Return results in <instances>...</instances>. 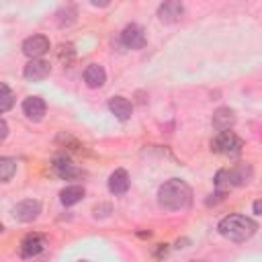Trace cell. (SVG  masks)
<instances>
[{"instance_id":"cell-1","label":"cell","mask_w":262,"mask_h":262,"mask_svg":"<svg viewBox=\"0 0 262 262\" xmlns=\"http://www.w3.org/2000/svg\"><path fill=\"white\" fill-rule=\"evenodd\" d=\"M158 205L164 211H184L192 205V188L182 178H170L158 188Z\"/></svg>"},{"instance_id":"cell-2","label":"cell","mask_w":262,"mask_h":262,"mask_svg":"<svg viewBox=\"0 0 262 262\" xmlns=\"http://www.w3.org/2000/svg\"><path fill=\"white\" fill-rule=\"evenodd\" d=\"M217 231H219V235H223L225 239H229L233 244H244L258 231V223L252 217L231 213V215H225L217 223Z\"/></svg>"},{"instance_id":"cell-3","label":"cell","mask_w":262,"mask_h":262,"mask_svg":"<svg viewBox=\"0 0 262 262\" xmlns=\"http://www.w3.org/2000/svg\"><path fill=\"white\" fill-rule=\"evenodd\" d=\"M211 149L215 154H223V156H235L242 151L244 147V139L235 133V131H219L213 139H211Z\"/></svg>"},{"instance_id":"cell-4","label":"cell","mask_w":262,"mask_h":262,"mask_svg":"<svg viewBox=\"0 0 262 262\" xmlns=\"http://www.w3.org/2000/svg\"><path fill=\"white\" fill-rule=\"evenodd\" d=\"M119 41L127 49H143L145 43H147L145 29L141 25H137V23H129V25L123 27V31L119 35Z\"/></svg>"},{"instance_id":"cell-5","label":"cell","mask_w":262,"mask_h":262,"mask_svg":"<svg viewBox=\"0 0 262 262\" xmlns=\"http://www.w3.org/2000/svg\"><path fill=\"white\" fill-rule=\"evenodd\" d=\"M51 168H53V172H55L59 178H63V180H80V178L86 176V172H84L82 168H78V166L70 160V156H66V154L55 156V158L51 160Z\"/></svg>"},{"instance_id":"cell-6","label":"cell","mask_w":262,"mask_h":262,"mask_svg":"<svg viewBox=\"0 0 262 262\" xmlns=\"http://www.w3.org/2000/svg\"><path fill=\"white\" fill-rule=\"evenodd\" d=\"M43 207H41V201L37 199H25V201H18L14 207H12V217L20 223H31L35 221L39 215H41Z\"/></svg>"},{"instance_id":"cell-7","label":"cell","mask_w":262,"mask_h":262,"mask_svg":"<svg viewBox=\"0 0 262 262\" xmlns=\"http://www.w3.org/2000/svg\"><path fill=\"white\" fill-rule=\"evenodd\" d=\"M51 49V41L45 35H31L23 41V53L29 59H43V55Z\"/></svg>"},{"instance_id":"cell-8","label":"cell","mask_w":262,"mask_h":262,"mask_svg":"<svg viewBox=\"0 0 262 262\" xmlns=\"http://www.w3.org/2000/svg\"><path fill=\"white\" fill-rule=\"evenodd\" d=\"M225 176H227V182H229V188H237V186H244L252 180L254 176V168L252 164H246V162H239L231 168H225Z\"/></svg>"},{"instance_id":"cell-9","label":"cell","mask_w":262,"mask_h":262,"mask_svg":"<svg viewBox=\"0 0 262 262\" xmlns=\"http://www.w3.org/2000/svg\"><path fill=\"white\" fill-rule=\"evenodd\" d=\"M45 246H47L45 235H41V233H27L20 239V244H18V252H20L23 258H35V256H39L45 250Z\"/></svg>"},{"instance_id":"cell-10","label":"cell","mask_w":262,"mask_h":262,"mask_svg":"<svg viewBox=\"0 0 262 262\" xmlns=\"http://www.w3.org/2000/svg\"><path fill=\"white\" fill-rule=\"evenodd\" d=\"M51 74V63L47 59H29L23 68V76L29 82H41Z\"/></svg>"},{"instance_id":"cell-11","label":"cell","mask_w":262,"mask_h":262,"mask_svg":"<svg viewBox=\"0 0 262 262\" xmlns=\"http://www.w3.org/2000/svg\"><path fill=\"white\" fill-rule=\"evenodd\" d=\"M182 14H184V4L178 2V0H166L158 6V18L164 25L178 23L182 18Z\"/></svg>"},{"instance_id":"cell-12","label":"cell","mask_w":262,"mask_h":262,"mask_svg":"<svg viewBox=\"0 0 262 262\" xmlns=\"http://www.w3.org/2000/svg\"><path fill=\"white\" fill-rule=\"evenodd\" d=\"M47 113V104L41 96H27L23 100V115L33 121V123H39Z\"/></svg>"},{"instance_id":"cell-13","label":"cell","mask_w":262,"mask_h":262,"mask_svg":"<svg viewBox=\"0 0 262 262\" xmlns=\"http://www.w3.org/2000/svg\"><path fill=\"white\" fill-rule=\"evenodd\" d=\"M211 125L213 129L219 133V131H229L233 125H235V111L231 106H217L213 111V117H211Z\"/></svg>"},{"instance_id":"cell-14","label":"cell","mask_w":262,"mask_h":262,"mask_svg":"<svg viewBox=\"0 0 262 262\" xmlns=\"http://www.w3.org/2000/svg\"><path fill=\"white\" fill-rule=\"evenodd\" d=\"M129 184H131V180H129V174H127L125 168H117V170H113L111 176H108V180H106L108 192L115 194V196L125 194V192L129 190Z\"/></svg>"},{"instance_id":"cell-15","label":"cell","mask_w":262,"mask_h":262,"mask_svg":"<svg viewBox=\"0 0 262 262\" xmlns=\"http://www.w3.org/2000/svg\"><path fill=\"white\" fill-rule=\"evenodd\" d=\"M108 111H111V115H115V119H119V121H129L131 115H133V104H131V100L125 98V96H113V98L108 100Z\"/></svg>"},{"instance_id":"cell-16","label":"cell","mask_w":262,"mask_h":262,"mask_svg":"<svg viewBox=\"0 0 262 262\" xmlns=\"http://www.w3.org/2000/svg\"><path fill=\"white\" fill-rule=\"evenodd\" d=\"M106 82V70L100 63H90L84 70V84L88 88H102Z\"/></svg>"},{"instance_id":"cell-17","label":"cell","mask_w":262,"mask_h":262,"mask_svg":"<svg viewBox=\"0 0 262 262\" xmlns=\"http://www.w3.org/2000/svg\"><path fill=\"white\" fill-rule=\"evenodd\" d=\"M84 194H86V188L82 184H70L59 190V203L63 207H74L84 199Z\"/></svg>"},{"instance_id":"cell-18","label":"cell","mask_w":262,"mask_h":262,"mask_svg":"<svg viewBox=\"0 0 262 262\" xmlns=\"http://www.w3.org/2000/svg\"><path fill=\"white\" fill-rule=\"evenodd\" d=\"M55 20L59 27H70L78 20V6L76 4H63L55 12Z\"/></svg>"},{"instance_id":"cell-19","label":"cell","mask_w":262,"mask_h":262,"mask_svg":"<svg viewBox=\"0 0 262 262\" xmlns=\"http://www.w3.org/2000/svg\"><path fill=\"white\" fill-rule=\"evenodd\" d=\"M14 174H16V158L2 156V158H0V180L6 184V182L12 180Z\"/></svg>"},{"instance_id":"cell-20","label":"cell","mask_w":262,"mask_h":262,"mask_svg":"<svg viewBox=\"0 0 262 262\" xmlns=\"http://www.w3.org/2000/svg\"><path fill=\"white\" fill-rule=\"evenodd\" d=\"M14 98H16V94L10 90V86L6 82H2L0 84V113L10 111V106L14 104Z\"/></svg>"},{"instance_id":"cell-21","label":"cell","mask_w":262,"mask_h":262,"mask_svg":"<svg viewBox=\"0 0 262 262\" xmlns=\"http://www.w3.org/2000/svg\"><path fill=\"white\" fill-rule=\"evenodd\" d=\"M74 57H76V47H74V43H59L57 45V59L63 63V66H70L72 61H74Z\"/></svg>"},{"instance_id":"cell-22","label":"cell","mask_w":262,"mask_h":262,"mask_svg":"<svg viewBox=\"0 0 262 262\" xmlns=\"http://www.w3.org/2000/svg\"><path fill=\"white\" fill-rule=\"evenodd\" d=\"M113 215V205L111 203H96L92 207V217L94 219H106Z\"/></svg>"},{"instance_id":"cell-23","label":"cell","mask_w":262,"mask_h":262,"mask_svg":"<svg viewBox=\"0 0 262 262\" xmlns=\"http://www.w3.org/2000/svg\"><path fill=\"white\" fill-rule=\"evenodd\" d=\"M168 252H170L168 244H158V246H156V250H154V258H156V260H162V258H166V256H168Z\"/></svg>"},{"instance_id":"cell-24","label":"cell","mask_w":262,"mask_h":262,"mask_svg":"<svg viewBox=\"0 0 262 262\" xmlns=\"http://www.w3.org/2000/svg\"><path fill=\"white\" fill-rule=\"evenodd\" d=\"M0 125H2V133H0V141H6V137H8V123H6V119H2V121H0Z\"/></svg>"},{"instance_id":"cell-25","label":"cell","mask_w":262,"mask_h":262,"mask_svg":"<svg viewBox=\"0 0 262 262\" xmlns=\"http://www.w3.org/2000/svg\"><path fill=\"white\" fill-rule=\"evenodd\" d=\"M252 211H254L256 215H262V201H254V205H252Z\"/></svg>"},{"instance_id":"cell-26","label":"cell","mask_w":262,"mask_h":262,"mask_svg":"<svg viewBox=\"0 0 262 262\" xmlns=\"http://www.w3.org/2000/svg\"><path fill=\"white\" fill-rule=\"evenodd\" d=\"M184 244H190V239H186V237H182V239H176V248L180 250V248H186Z\"/></svg>"},{"instance_id":"cell-27","label":"cell","mask_w":262,"mask_h":262,"mask_svg":"<svg viewBox=\"0 0 262 262\" xmlns=\"http://www.w3.org/2000/svg\"><path fill=\"white\" fill-rule=\"evenodd\" d=\"M92 6H108V2H90Z\"/></svg>"},{"instance_id":"cell-28","label":"cell","mask_w":262,"mask_h":262,"mask_svg":"<svg viewBox=\"0 0 262 262\" xmlns=\"http://www.w3.org/2000/svg\"><path fill=\"white\" fill-rule=\"evenodd\" d=\"M80 262H88V260H80Z\"/></svg>"}]
</instances>
